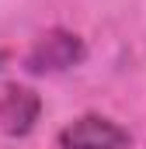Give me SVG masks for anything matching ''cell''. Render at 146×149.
<instances>
[{
	"label": "cell",
	"mask_w": 146,
	"mask_h": 149,
	"mask_svg": "<svg viewBox=\"0 0 146 149\" xmlns=\"http://www.w3.org/2000/svg\"><path fill=\"white\" fill-rule=\"evenodd\" d=\"M42 101L25 83H4L0 87V128L7 135H28L38 121Z\"/></svg>",
	"instance_id": "cell-3"
},
{
	"label": "cell",
	"mask_w": 146,
	"mask_h": 149,
	"mask_svg": "<svg viewBox=\"0 0 146 149\" xmlns=\"http://www.w3.org/2000/svg\"><path fill=\"white\" fill-rule=\"evenodd\" d=\"M84 56H87V49L73 31L52 28V31L35 38V45L25 56V66H28V73H59V70L84 63Z\"/></svg>",
	"instance_id": "cell-1"
},
{
	"label": "cell",
	"mask_w": 146,
	"mask_h": 149,
	"mask_svg": "<svg viewBox=\"0 0 146 149\" xmlns=\"http://www.w3.org/2000/svg\"><path fill=\"white\" fill-rule=\"evenodd\" d=\"M129 132L105 114H80L59 132V149H125Z\"/></svg>",
	"instance_id": "cell-2"
}]
</instances>
